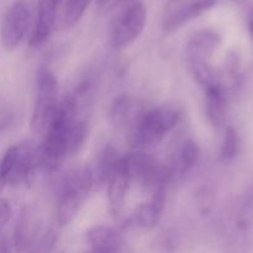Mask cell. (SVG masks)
I'll return each instance as SVG.
<instances>
[{"mask_svg": "<svg viewBox=\"0 0 253 253\" xmlns=\"http://www.w3.org/2000/svg\"><path fill=\"white\" fill-rule=\"evenodd\" d=\"M77 104L67 96L59 104L46 127V137L37 151V162L46 170H56L71 155V140L76 125Z\"/></svg>", "mask_w": 253, "mask_h": 253, "instance_id": "obj_1", "label": "cell"}, {"mask_svg": "<svg viewBox=\"0 0 253 253\" xmlns=\"http://www.w3.org/2000/svg\"><path fill=\"white\" fill-rule=\"evenodd\" d=\"M179 114L169 106H158L142 111L133 123L131 141L137 148H146L160 143L177 125Z\"/></svg>", "mask_w": 253, "mask_h": 253, "instance_id": "obj_2", "label": "cell"}, {"mask_svg": "<svg viewBox=\"0 0 253 253\" xmlns=\"http://www.w3.org/2000/svg\"><path fill=\"white\" fill-rule=\"evenodd\" d=\"M93 185V173L88 166L73 170L69 173L68 177H66L62 185L57 210V220L61 226L73 221Z\"/></svg>", "mask_w": 253, "mask_h": 253, "instance_id": "obj_3", "label": "cell"}, {"mask_svg": "<svg viewBox=\"0 0 253 253\" xmlns=\"http://www.w3.org/2000/svg\"><path fill=\"white\" fill-rule=\"evenodd\" d=\"M37 152L27 143L12 146L0 160V192L5 185H27L34 182Z\"/></svg>", "mask_w": 253, "mask_h": 253, "instance_id": "obj_4", "label": "cell"}, {"mask_svg": "<svg viewBox=\"0 0 253 253\" xmlns=\"http://www.w3.org/2000/svg\"><path fill=\"white\" fill-rule=\"evenodd\" d=\"M147 24V10L140 0L130 2L116 17L111 27V43L115 48H125L136 41Z\"/></svg>", "mask_w": 253, "mask_h": 253, "instance_id": "obj_5", "label": "cell"}, {"mask_svg": "<svg viewBox=\"0 0 253 253\" xmlns=\"http://www.w3.org/2000/svg\"><path fill=\"white\" fill-rule=\"evenodd\" d=\"M58 82L52 72L42 69L37 79V99L31 118V128L34 132L41 133L46 131L47 125L57 106Z\"/></svg>", "mask_w": 253, "mask_h": 253, "instance_id": "obj_6", "label": "cell"}, {"mask_svg": "<svg viewBox=\"0 0 253 253\" xmlns=\"http://www.w3.org/2000/svg\"><path fill=\"white\" fill-rule=\"evenodd\" d=\"M133 178H135V173H133L132 153L123 156V157L118 156L111 166L108 179H106L109 203H110V208L114 214H119L123 209L128 187Z\"/></svg>", "mask_w": 253, "mask_h": 253, "instance_id": "obj_7", "label": "cell"}, {"mask_svg": "<svg viewBox=\"0 0 253 253\" xmlns=\"http://www.w3.org/2000/svg\"><path fill=\"white\" fill-rule=\"evenodd\" d=\"M31 19L29 4L17 0L10 6L1 25V43L6 51L16 48L26 35Z\"/></svg>", "mask_w": 253, "mask_h": 253, "instance_id": "obj_8", "label": "cell"}, {"mask_svg": "<svg viewBox=\"0 0 253 253\" xmlns=\"http://www.w3.org/2000/svg\"><path fill=\"white\" fill-rule=\"evenodd\" d=\"M177 2L174 7L167 12L163 20V30L167 32L179 29L187 22L197 19L200 15L212 9L216 0H173Z\"/></svg>", "mask_w": 253, "mask_h": 253, "instance_id": "obj_9", "label": "cell"}, {"mask_svg": "<svg viewBox=\"0 0 253 253\" xmlns=\"http://www.w3.org/2000/svg\"><path fill=\"white\" fill-rule=\"evenodd\" d=\"M59 0H40L37 21L30 39V46L39 47L47 41L57 19Z\"/></svg>", "mask_w": 253, "mask_h": 253, "instance_id": "obj_10", "label": "cell"}, {"mask_svg": "<svg viewBox=\"0 0 253 253\" xmlns=\"http://www.w3.org/2000/svg\"><path fill=\"white\" fill-rule=\"evenodd\" d=\"M166 194H165V185L155 188L152 190V199L148 203L140 205L132 216L133 224L137 226L145 227V229H151L158 224L162 215L163 209H165Z\"/></svg>", "mask_w": 253, "mask_h": 253, "instance_id": "obj_11", "label": "cell"}, {"mask_svg": "<svg viewBox=\"0 0 253 253\" xmlns=\"http://www.w3.org/2000/svg\"><path fill=\"white\" fill-rule=\"evenodd\" d=\"M205 90V108L210 123L216 127L224 125L229 110V96L221 83L208 86Z\"/></svg>", "mask_w": 253, "mask_h": 253, "instance_id": "obj_12", "label": "cell"}, {"mask_svg": "<svg viewBox=\"0 0 253 253\" xmlns=\"http://www.w3.org/2000/svg\"><path fill=\"white\" fill-rule=\"evenodd\" d=\"M221 43V39L211 30H202L193 35L187 47L189 62L207 61Z\"/></svg>", "mask_w": 253, "mask_h": 253, "instance_id": "obj_13", "label": "cell"}, {"mask_svg": "<svg viewBox=\"0 0 253 253\" xmlns=\"http://www.w3.org/2000/svg\"><path fill=\"white\" fill-rule=\"evenodd\" d=\"M86 244L94 252H118L123 246V240L118 231L109 226H94L86 231Z\"/></svg>", "mask_w": 253, "mask_h": 253, "instance_id": "obj_14", "label": "cell"}, {"mask_svg": "<svg viewBox=\"0 0 253 253\" xmlns=\"http://www.w3.org/2000/svg\"><path fill=\"white\" fill-rule=\"evenodd\" d=\"M200 150L197 142L193 140H187L178 151V155L173 162L172 169L169 170L170 177L173 175H184L189 172L199 158Z\"/></svg>", "mask_w": 253, "mask_h": 253, "instance_id": "obj_15", "label": "cell"}, {"mask_svg": "<svg viewBox=\"0 0 253 253\" xmlns=\"http://www.w3.org/2000/svg\"><path fill=\"white\" fill-rule=\"evenodd\" d=\"M135 101L128 96H120L116 99L111 108V119L116 125H125V124L133 121L140 116L142 111L137 110Z\"/></svg>", "mask_w": 253, "mask_h": 253, "instance_id": "obj_16", "label": "cell"}, {"mask_svg": "<svg viewBox=\"0 0 253 253\" xmlns=\"http://www.w3.org/2000/svg\"><path fill=\"white\" fill-rule=\"evenodd\" d=\"M91 1L93 0H67L62 16V26L64 29L73 27L82 19Z\"/></svg>", "mask_w": 253, "mask_h": 253, "instance_id": "obj_17", "label": "cell"}, {"mask_svg": "<svg viewBox=\"0 0 253 253\" xmlns=\"http://www.w3.org/2000/svg\"><path fill=\"white\" fill-rule=\"evenodd\" d=\"M240 140L237 131L234 127L229 126L225 130V137L224 143L221 147V157L222 160H232L236 157L237 152H239Z\"/></svg>", "mask_w": 253, "mask_h": 253, "instance_id": "obj_18", "label": "cell"}, {"mask_svg": "<svg viewBox=\"0 0 253 253\" xmlns=\"http://www.w3.org/2000/svg\"><path fill=\"white\" fill-rule=\"evenodd\" d=\"M237 225L244 231H247L253 226V187L250 190L241 210H240Z\"/></svg>", "mask_w": 253, "mask_h": 253, "instance_id": "obj_19", "label": "cell"}, {"mask_svg": "<svg viewBox=\"0 0 253 253\" xmlns=\"http://www.w3.org/2000/svg\"><path fill=\"white\" fill-rule=\"evenodd\" d=\"M10 217H11V207L6 200L0 199V232L9 222Z\"/></svg>", "mask_w": 253, "mask_h": 253, "instance_id": "obj_20", "label": "cell"}, {"mask_svg": "<svg viewBox=\"0 0 253 253\" xmlns=\"http://www.w3.org/2000/svg\"><path fill=\"white\" fill-rule=\"evenodd\" d=\"M247 25H249L250 34H251V36L253 39V7L250 10L249 15H247Z\"/></svg>", "mask_w": 253, "mask_h": 253, "instance_id": "obj_21", "label": "cell"}, {"mask_svg": "<svg viewBox=\"0 0 253 253\" xmlns=\"http://www.w3.org/2000/svg\"><path fill=\"white\" fill-rule=\"evenodd\" d=\"M114 1H115V0H98L99 5H100L101 7H105V6H108L109 4H111V2H114Z\"/></svg>", "mask_w": 253, "mask_h": 253, "instance_id": "obj_22", "label": "cell"}]
</instances>
